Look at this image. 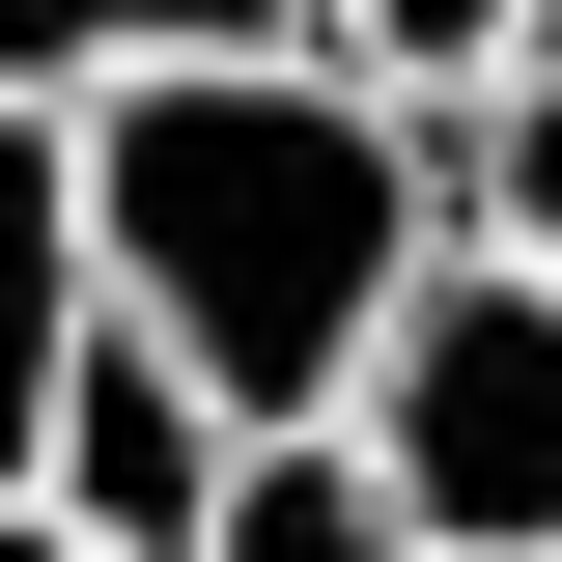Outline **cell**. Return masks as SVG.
<instances>
[{
    "mask_svg": "<svg viewBox=\"0 0 562 562\" xmlns=\"http://www.w3.org/2000/svg\"><path fill=\"white\" fill-rule=\"evenodd\" d=\"M85 254L225 422H338L394 281L450 254V113L338 57V29H225V57H140L85 113Z\"/></svg>",
    "mask_w": 562,
    "mask_h": 562,
    "instance_id": "obj_1",
    "label": "cell"
},
{
    "mask_svg": "<svg viewBox=\"0 0 562 562\" xmlns=\"http://www.w3.org/2000/svg\"><path fill=\"white\" fill-rule=\"evenodd\" d=\"M366 479L422 506V562H562V281L535 254H450L394 281V338H366Z\"/></svg>",
    "mask_w": 562,
    "mask_h": 562,
    "instance_id": "obj_2",
    "label": "cell"
},
{
    "mask_svg": "<svg viewBox=\"0 0 562 562\" xmlns=\"http://www.w3.org/2000/svg\"><path fill=\"white\" fill-rule=\"evenodd\" d=\"M29 506H85L113 562H198V506H225V394L140 310H85V366H57V422H29Z\"/></svg>",
    "mask_w": 562,
    "mask_h": 562,
    "instance_id": "obj_3",
    "label": "cell"
},
{
    "mask_svg": "<svg viewBox=\"0 0 562 562\" xmlns=\"http://www.w3.org/2000/svg\"><path fill=\"white\" fill-rule=\"evenodd\" d=\"M85 310H113V254H85V113H29V85H0V479H29V422H57Z\"/></svg>",
    "mask_w": 562,
    "mask_h": 562,
    "instance_id": "obj_4",
    "label": "cell"
},
{
    "mask_svg": "<svg viewBox=\"0 0 562 562\" xmlns=\"http://www.w3.org/2000/svg\"><path fill=\"white\" fill-rule=\"evenodd\" d=\"M198 562H422V506L366 479V422H225V506Z\"/></svg>",
    "mask_w": 562,
    "mask_h": 562,
    "instance_id": "obj_5",
    "label": "cell"
},
{
    "mask_svg": "<svg viewBox=\"0 0 562 562\" xmlns=\"http://www.w3.org/2000/svg\"><path fill=\"white\" fill-rule=\"evenodd\" d=\"M225 29H310V0H0V85L29 113H113L140 57H225Z\"/></svg>",
    "mask_w": 562,
    "mask_h": 562,
    "instance_id": "obj_6",
    "label": "cell"
},
{
    "mask_svg": "<svg viewBox=\"0 0 562 562\" xmlns=\"http://www.w3.org/2000/svg\"><path fill=\"white\" fill-rule=\"evenodd\" d=\"M450 225L562 281V29H535V57H506V85H479V113H450Z\"/></svg>",
    "mask_w": 562,
    "mask_h": 562,
    "instance_id": "obj_7",
    "label": "cell"
},
{
    "mask_svg": "<svg viewBox=\"0 0 562 562\" xmlns=\"http://www.w3.org/2000/svg\"><path fill=\"white\" fill-rule=\"evenodd\" d=\"M310 29H338V57L394 85V113H479V85H506V57L562 29V0H310Z\"/></svg>",
    "mask_w": 562,
    "mask_h": 562,
    "instance_id": "obj_8",
    "label": "cell"
},
{
    "mask_svg": "<svg viewBox=\"0 0 562 562\" xmlns=\"http://www.w3.org/2000/svg\"><path fill=\"white\" fill-rule=\"evenodd\" d=\"M0 562H113V535H85V506H29V479H0Z\"/></svg>",
    "mask_w": 562,
    "mask_h": 562,
    "instance_id": "obj_9",
    "label": "cell"
}]
</instances>
